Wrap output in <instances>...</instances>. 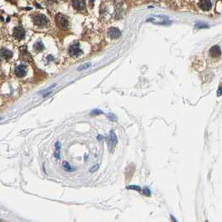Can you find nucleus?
<instances>
[{
    "label": "nucleus",
    "instance_id": "dca6fc26",
    "mask_svg": "<svg viewBox=\"0 0 222 222\" xmlns=\"http://www.w3.org/2000/svg\"><path fill=\"white\" fill-rule=\"evenodd\" d=\"M91 65V64L90 63H86V64H83V65H81L80 67L78 68L77 69L79 70V71H81V70H84V69H86L88 68Z\"/></svg>",
    "mask_w": 222,
    "mask_h": 222
},
{
    "label": "nucleus",
    "instance_id": "a211bd4d",
    "mask_svg": "<svg viewBox=\"0 0 222 222\" xmlns=\"http://www.w3.org/2000/svg\"><path fill=\"white\" fill-rule=\"evenodd\" d=\"M101 114H103V112L101 110H99V109H94V110L91 111V115H101Z\"/></svg>",
    "mask_w": 222,
    "mask_h": 222
},
{
    "label": "nucleus",
    "instance_id": "aec40b11",
    "mask_svg": "<svg viewBox=\"0 0 222 222\" xmlns=\"http://www.w3.org/2000/svg\"><path fill=\"white\" fill-rule=\"evenodd\" d=\"M217 96H221V86L220 85L219 86V89H218V93H217Z\"/></svg>",
    "mask_w": 222,
    "mask_h": 222
},
{
    "label": "nucleus",
    "instance_id": "20e7f679",
    "mask_svg": "<svg viewBox=\"0 0 222 222\" xmlns=\"http://www.w3.org/2000/svg\"><path fill=\"white\" fill-rule=\"evenodd\" d=\"M68 53L72 56V57H78L80 54H83V51L80 49V44H75L71 45L70 47L68 48Z\"/></svg>",
    "mask_w": 222,
    "mask_h": 222
},
{
    "label": "nucleus",
    "instance_id": "7ed1b4c3",
    "mask_svg": "<svg viewBox=\"0 0 222 222\" xmlns=\"http://www.w3.org/2000/svg\"><path fill=\"white\" fill-rule=\"evenodd\" d=\"M34 23L38 26H45L48 24V19L43 14H37L34 17Z\"/></svg>",
    "mask_w": 222,
    "mask_h": 222
},
{
    "label": "nucleus",
    "instance_id": "ddd939ff",
    "mask_svg": "<svg viewBox=\"0 0 222 222\" xmlns=\"http://www.w3.org/2000/svg\"><path fill=\"white\" fill-rule=\"evenodd\" d=\"M109 140L110 141L112 142L113 145H115L117 143H118V140H117V136L115 134V131L114 130H111L110 131V135H109Z\"/></svg>",
    "mask_w": 222,
    "mask_h": 222
},
{
    "label": "nucleus",
    "instance_id": "f03ea898",
    "mask_svg": "<svg viewBox=\"0 0 222 222\" xmlns=\"http://www.w3.org/2000/svg\"><path fill=\"white\" fill-rule=\"evenodd\" d=\"M56 23L58 24L59 28H60L63 30H66L68 28V21L65 18V16H64L63 14H59L56 15Z\"/></svg>",
    "mask_w": 222,
    "mask_h": 222
},
{
    "label": "nucleus",
    "instance_id": "39448f33",
    "mask_svg": "<svg viewBox=\"0 0 222 222\" xmlns=\"http://www.w3.org/2000/svg\"><path fill=\"white\" fill-rule=\"evenodd\" d=\"M14 74L18 78H23L27 74V67L24 64L18 65L14 69Z\"/></svg>",
    "mask_w": 222,
    "mask_h": 222
},
{
    "label": "nucleus",
    "instance_id": "0eeeda50",
    "mask_svg": "<svg viewBox=\"0 0 222 222\" xmlns=\"http://www.w3.org/2000/svg\"><path fill=\"white\" fill-rule=\"evenodd\" d=\"M109 36L112 39H117L121 36V32L117 28H110L108 31Z\"/></svg>",
    "mask_w": 222,
    "mask_h": 222
},
{
    "label": "nucleus",
    "instance_id": "2eb2a0df",
    "mask_svg": "<svg viewBox=\"0 0 222 222\" xmlns=\"http://www.w3.org/2000/svg\"><path fill=\"white\" fill-rule=\"evenodd\" d=\"M63 168L64 169V170H66V171H74V169L71 168L69 164L66 161H64L63 163Z\"/></svg>",
    "mask_w": 222,
    "mask_h": 222
},
{
    "label": "nucleus",
    "instance_id": "f257e3e1",
    "mask_svg": "<svg viewBox=\"0 0 222 222\" xmlns=\"http://www.w3.org/2000/svg\"><path fill=\"white\" fill-rule=\"evenodd\" d=\"M149 22H152L155 24H159V25H168L171 24V21L169 20L167 17L165 16H154L151 17L148 19Z\"/></svg>",
    "mask_w": 222,
    "mask_h": 222
},
{
    "label": "nucleus",
    "instance_id": "423d86ee",
    "mask_svg": "<svg viewBox=\"0 0 222 222\" xmlns=\"http://www.w3.org/2000/svg\"><path fill=\"white\" fill-rule=\"evenodd\" d=\"M14 37L16 39H23L25 37V30L20 26H17L14 28Z\"/></svg>",
    "mask_w": 222,
    "mask_h": 222
},
{
    "label": "nucleus",
    "instance_id": "6e6552de",
    "mask_svg": "<svg viewBox=\"0 0 222 222\" xmlns=\"http://www.w3.org/2000/svg\"><path fill=\"white\" fill-rule=\"evenodd\" d=\"M210 54L213 58H217V57L221 56V48L219 47L218 45H214L213 47H211V48L210 49Z\"/></svg>",
    "mask_w": 222,
    "mask_h": 222
},
{
    "label": "nucleus",
    "instance_id": "f3484780",
    "mask_svg": "<svg viewBox=\"0 0 222 222\" xmlns=\"http://www.w3.org/2000/svg\"><path fill=\"white\" fill-rule=\"evenodd\" d=\"M108 118H109L110 120H112V121L117 120V117H116L114 114H112V113H109V114L108 115Z\"/></svg>",
    "mask_w": 222,
    "mask_h": 222
},
{
    "label": "nucleus",
    "instance_id": "412c9836",
    "mask_svg": "<svg viewBox=\"0 0 222 222\" xmlns=\"http://www.w3.org/2000/svg\"><path fill=\"white\" fill-rule=\"evenodd\" d=\"M196 27L197 28H208L207 25H205V24H196Z\"/></svg>",
    "mask_w": 222,
    "mask_h": 222
},
{
    "label": "nucleus",
    "instance_id": "9d476101",
    "mask_svg": "<svg viewBox=\"0 0 222 222\" xmlns=\"http://www.w3.org/2000/svg\"><path fill=\"white\" fill-rule=\"evenodd\" d=\"M0 55H1V57H3V59H11V58L13 57V53H12L10 50L7 49V48H1V50H0Z\"/></svg>",
    "mask_w": 222,
    "mask_h": 222
},
{
    "label": "nucleus",
    "instance_id": "6ab92c4d",
    "mask_svg": "<svg viewBox=\"0 0 222 222\" xmlns=\"http://www.w3.org/2000/svg\"><path fill=\"white\" fill-rule=\"evenodd\" d=\"M127 189H137V190H140V188L139 186H135V185H130V186H128Z\"/></svg>",
    "mask_w": 222,
    "mask_h": 222
},
{
    "label": "nucleus",
    "instance_id": "4468645a",
    "mask_svg": "<svg viewBox=\"0 0 222 222\" xmlns=\"http://www.w3.org/2000/svg\"><path fill=\"white\" fill-rule=\"evenodd\" d=\"M34 49H35L36 51H38V52L42 51V50L44 49V44H42L41 41H39V42H37V43L35 44V45H34Z\"/></svg>",
    "mask_w": 222,
    "mask_h": 222
},
{
    "label": "nucleus",
    "instance_id": "1a4fd4ad",
    "mask_svg": "<svg viewBox=\"0 0 222 222\" xmlns=\"http://www.w3.org/2000/svg\"><path fill=\"white\" fill-rule=\"evenodd\" d=\"M199 7L204 11H209L211 8V2L208 0H203L199 2Z\"/></svg>",
    "mask_w": 222,
    "mask_h": 222
},
{
    "label": "nucleus",
    "instance_id": "f8f14e48",
    "mask_svg": "<svg viewBox=\"0 0 222 222\" xmlns=\"http://www.w3.org/2000/svg\"><path fill=\"white\" fill-rule=\"evenodd\" d=\"M59 154H60V144L59 142L57 141L55 144V152H54V157L57 159H59Z\"/></svg>",
    "mask_w": 222,
    "mask_h": 222
},
{
    "label": "nucleus",
    "instance_id": "9b49d317",
    "mask_svg": "<svg viewBox=\"0 0 222 222\" xmlns=\"http://www.w3.org/2000/svg\"><path fill=\"white\" fill-rule=\"evenodd\" d=\"M73 6H74L76 9L80 10L82 8H84V1H80V0H76V1H73Z\"/></svg>",
    "mask_w": 222,
    "mask_h": 222
}]
</instances>
